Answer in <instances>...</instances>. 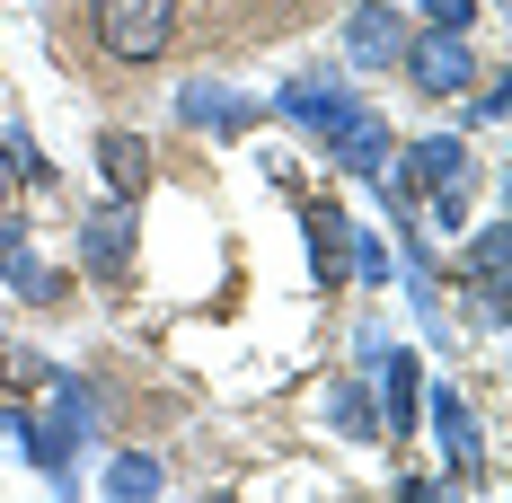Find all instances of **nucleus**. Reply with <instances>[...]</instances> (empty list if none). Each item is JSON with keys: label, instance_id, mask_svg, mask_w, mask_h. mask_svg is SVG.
Returning a JSON list of instances; mask_svg holds the SVG:
<instances>
[{"label": "nucleus", "instance_id": "nucleus-8", "mask_svg": "<svg viewBox=\"0 0 512 503\" xmlns=\"http://www.w3.org/2000/svg\"><path fill=\"white\" fill-rule=\"evenodd\" d=\"M407 177L424 186V195H460V177H468V151L451 142V133H433V142H415V151H407Z\"/></svg>", "mask_w": 512, "mask_h": 503}, {"label": "nucleus", "instance_id": "nucleus-10", "mask_svg": "<svg viewBox=\"0 0 512 503\" xmlns=\"http://www.w3.org/2000/svg\"><path fill=\"white\" fill-rule=\"evenodd\" d=\"M345 239H354V230H345V212L318 195V203H309V283H336V256H345Z\"/></svg>", "mask_w": 512, "mask_h": 503}, {"label": "nucleus", "instance_id": "nucleus-1", "mask_svg": "<svg viewBox=\"0 0 512 503\" xmlns=\"http://www.w3.org/2000/svg\"><path fill=\"white\" fill-rule=\"evenodd\" d=\"M89 36L115 62H159L177 36V0H89Z\"/></svg>", "mask_w": 512, "mask_h": 503}, {"label": "nucleus", "instance_id": "nucleus-4", "mask_svg": "<svg viewBox=\"0 0 512 503\" xmlns=\"http://www.w3.org/2000/svg\"><path fill=\"white\" fill-rule=\"evenodd\" d=\"M398 45H407V27H398V9H389V0H362L354 18H345V53H354V71L398 62Z\"/></svg>", "mask_w": 512, "mask_h": 503}, {"label": "nucleus", "instance_id": "nucleus-3", "mask_svg": "<svg viewBox=\"0 0 512 503\" xmlns=\"http://www.w3.org/2000/svg\"><path fill=\"white\" fill-rule=\"evenodd\" d=\"M283 115L301 124L309 142H336V133L362 115V98H354V89H336V80H292V89H283Z\"/></svg>", "mask_w": 512, "mask_h": 503}, {"label": "nucleus", "instance_id": "nucleus-12", "mask_svg": "<svg viewBox=\"0 0 512 503\" xmlns=\"http://www.w3.org/2000/svg\"><path fill=\"white\" fill-rule=\"evenodd\" d=\"M468 274H477V292H486V309L504 301V230H495V221L477 230V248H468Z\"/></svg>", "mask_w": 512, "mask_h": 503}, {"label": "nucleus", "instance_id": "nucleus-2", "mask_svg": "<svg viewBox=\"0 0 512 503\" xmlns=\"http://www.w3.org/2000/svg\"><path fill=\"white\" fill-rule=\"evenodd\" d=\"M398 71H407L424 98H460L468 80H477V53H468L460 27H424V36H407V45H398Z\"/></svg>", "mask_w": 512, "mask_h": 503}, {"label": "nucleus", "instance_id": "nucleus-7", "mask_svg": "<svg viewBox=\"0 0 512 503\" xmlns=\"http://www.w3.org/2000/svg\"><path fill=\"white\" fill-rule=\"evenodd\" d=\"M80 256H89V274H124V265H133V203L98 212V221L80 230Z\"/></svg>", "mask_w": 512, "mask_h": 503}, {"label": "nucleus", "instance_id": "nucleus-14", "mask_svg": "<svg viewBox=\"0 0 512 503\" xmlns=\"http://www.w3.org/2000/svg\"><path fill=\"white\" fill-rule=\"evenodd\" d=\"M186 115H195V124H230V133L256 124V106L248 98H221V89H186Z\"/></svg>", "mask_w": 512, "mask_h": 503}, {"label": "nucleus", "instance_id": "nucleus-13", "mask_svg": "<svg viewBox=\"0 0 512 503\" xmlns=\"http://www.w3.org/2000/svg\"><path fill=\"white\" fill-rule=\"evenodd\" d=\"M0 274H9L18 292H53V283H45V265H36V248L18 239V221H0Z\"/></svg>", "mask_w": 512, "mask_h": 503}, {"label": "nucleus", "instance_id": "nucleus-9", "mask_svg": "<svg viewBox=\"0 0 512 503\" xmlns=\"http://www.w3.org/2000/svg\"><path fill=\"white\" fill-rule=\"evenodd\" d=\"M433 433H442V459H451V468H460V477H477V424H468V406L451 398V389H433Z\"/></svg>", "mask_w": 512, "mask_h": 503}, {"label": "nucleus", "instance_id": "nucleus-6", "mask_svg": "<svg viewBox=\"0 0 512 503\" xmlns=\"http://www.w3.org/2000/svg\"><path fill=\"white\" fill-rule=\"evenodd\" d=\"M327 151L345 159V168H354V177H380V168H389V159H398V133H389V124H380V115H371V106H362L354 124H345V133H336V142H327Z\"/></svg>", "mask_w": 512, "mask_h": 503}, {"label": "nucleus", "instance_id": "nucleus-17", "mask_svg": "<svg viewBox=\"0 0 512 503\" xmlns=\"http://www.w3.org/2000/svg\"><path fill=\"white\" fill-rule=\"evenodd\" d=\"M345 248H354V274H362V283L389 274V248H380V239H345Z\"/></svg>", "mask_w": 512, "mask_h": 503}, {"label": "nucleus", "instance_id": "nucleus-15", "mask_svg": "<svg viewBox=\"0 0 512 503\" xmlns=\"http://www.w3.org/2000/svg\"><path fill=\"white\" fill-rule=\"evenodd\" d=\"M327 415H336V433H345V442H371V433H380V424H371V398H362V389H336V398H327Z\"/></svg>", "mask_w": 512, "mask_h": 503}, {"label": "nucleus", "instance_id": "nucleus-11", "mask_svg": "<svg viewBox=\"0 0 512 503\" xmlns=\"http://www.w3.org/2000/svg\"><path fill=\"white\" fill-rule=\"evenodd\" d=\"M371 371H389V415H380V433H407V424H415V362L389 345Z\"/></svg>", "mask_w": 512, "mask_h": 503}, {"label": "nucleus", "instance_id": "nucleus-18", "mask_svg": "<svg viewBox=\"0 0 512 503\" xmlns=\"http://www.w3.org/2000/svg\"><path fill=\"white\" fill-rule=\"evenodd\" d=\"M424 18H433V27H460V36H468V18H477V0H424Z\"/></svg>", "mask_w": 512, "mask_h": 503}, {"label": "nucleus", "instance_id": "nucleus-16", "mask_svg": "<svg viewBox=\"0 0 512 503\" xmlns=\"http://www.w3.org/2000/svg\"><path fill=\"white\" fill-rule=\"evenodd\" d=\"M106 486H115V495H151V486H159V459H115Z\"/></svg>", "mask_w": 512, "mask_h": 503}, {"label": "nucleus", "instance_id": "nucleus-5", "mask_svg": "<svg viewBox=\"0 0 512 503\" xmlns=\"http://www.w3.org/2000/svg\"><path fill=\"white\" fill-rule=\"evenodd\" d=\"M98 177L115 186V203L151 195V142L142 133H98Z\"/></svg>", "mask_w": 512, "mask_h": 503}]
</instances>
